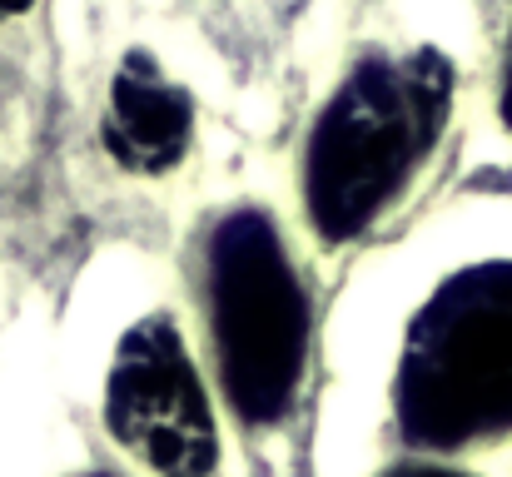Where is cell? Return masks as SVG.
<instances>
[{"label": "cell", "instance_id": "obj_1", "mask_svg": "<svg viewBox=\"0 0 512 477\" xmlns=\"http://www.w3.org/2000/svg\"><path fill=\"white\" fill-rule=\"evenodd\" d=\"M453 105L443 55L358 65L309 140V214L324 239H353L433 150Z\"/></svg>", "mask_w": 512, "mask_h": 477}, {"label": "cell", "instance_id": "obj_6", "mask_svg": "<svg viewBox=\"0 0 512 477\" xmlns=\"http://www.w3.org/2000/svg\"><path fill=\"white\" fill-rule=\"evenodd\" d=\"M503 120L512 125V50H508V80H503Z\"/></svg>", "mask_w": 512, "mask_h": 477}, {"label": "cell", "instance_id": "obj_5", "mask_svg": "<svg viewBox=\"0 0 512 477\" xmlns=\"http://www.w3.org/2000/svg\"><path fill=\"white\" fill-rule=\"evenodd\" d=\"M105 145L135 174H165L189 145V95L145 55H125L110 85Z\"/></svg>", "mask_w": 512, "mask_h": 477}, {"label": "cell", "instance_id": "obj_3", "mask_svg": "<svg viewBox=\"0 0 512 477\" xmlns=\"http://www.w3.org/2000/svg\"><path fill=\"white\" fill-rule=\"evenodd\" d=\"M214 343L229 403L249 423H274L299 388L309 309L274 224L254 209L229 214L209 249Z\"/></svg>", "mask_w": 512, "mask_h": 477}, {"label": "cell", "instance_id": "obj_2", "mask_svg": "<svg viewBox=\"0 0 512 477\" xmlns=\"http://www.w3.org/2000/svg\"><path fill=\"white\" fill-rule=\"evenodd\" d=\"M398 423L423 448H463L512 428V264L448 279L403 343Z\"/></svg>", "mask_w": 512, "mask_h": 477}, {"label": "cell", "instance_id": "obj_7", "mask_svg": "<svg viewBox=\"0 0 512 477\" xmlns=\"http://www.w3.org/2000/svg\"><path fill=\"white\" fill-rule=\"evenodd\" d=\"M25 5H30V0H0V15H20Z\"/></svg>", "mask_w": 512, "mask_h": 477}, {"label": "cell", "instance_id": "obj_4", "mask_svg": "<svg viewBox=\"0 0 512 477\" xmlns=\"http://www.w3.org/2000/svg\"><path fill=\"white\" fill-rule=\"evenodd\" d=\"M105 418L115 438L160 477L214 473L219 458L214 413L189 363V348L165 314L145 318L125 333L105 388Z\"/></svg>", "mask_w": 512, "mask_h": 477}]
</instances>
